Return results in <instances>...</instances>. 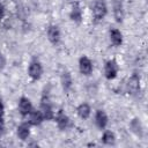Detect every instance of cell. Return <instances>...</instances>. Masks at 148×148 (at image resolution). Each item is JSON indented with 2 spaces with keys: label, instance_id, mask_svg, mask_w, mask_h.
I'll return each instance as SVG.
<instances>
[{
  "label": "cell",
  "instance_id": "15",
  "mask_svg": "<svg viewBox=\"0 0 148 148\" xmlns=\"http://www.w3.org/2000/svg\"><path fill=\"white\" fill-rule=\"evenodd\" d=\"M17 135L20 136V139L25 140L29 136V126L27 124H22L21 126H18V128H17Z\"/></svg>",
  "mask_w": 148,
  "mask_h": 148
},
{
  "label": "cell",
  "instance_id": "4",
  "mask_svg": "<svg viewBox=\"0 0 148 148\" xmlns=\"http://www.w3.org/2000/svg\"><path fill=\"white\" fill-rule=\"evenodd\" d=\"M91 69H92L91 61L87 57H82L80 59V71H81V73L88 75V74L91 73Z\"/></svg>",
  "mask_w": 148,
  "mask_h": 148
},
{
  "label": "cell",
  "instance_id": "8",
  "mask_svg": "<svg viewBox=\"0 0 148 148\" xmlns=\"http://www.w3.org/2000/svg\"><path fill=\"white\" fill-rule=\"evenodd\" d=\"M128 91H131L132 94L136 92L139 90V87H140V80L138 77V75H133L130 80H128Z\"/></svg>",
  "mask_w": 148,
  "mask_h": 148
},
{
  "label": "cell",
  "instance_id": "10",
  "mask_svg": "<svg viewBox=\"0 0 148 148\" xmlns=\"http://www.w3.org/2000/svg\"><path fill=\"white\" fill-rule=\"evenodd\" d=\"M57 124H58L59 128L65 130V128H67V127L69 126V119H68L67 116H65V114L60 111V112L58 113V116H57Z\"/></svg>",
  "mask_w": 148,
  "mask_h": 148
},
{
  "label": "cell",
  "instance_id": "7",
  "mask_svg": "<svg viewBox=\"0 0 148 148\" xmlns=\"http://www.w3.org/2000/svg\"><path fill=\"white\" fill-rule=\"evenodd\" d=\"M47 36H49V39L52 42V43H58L59 42V38H60V32H59V29L58 27L56 25H51L47 30Z\"/></svg>",
  "mask_w": 148,
  "mask_h": 148
},
{
  "label": "cell",
  "instance_id": "9",
  "mask_svg": "<svg viewBox=\"0 0 148 148\" xmlns=\"http://www.w3.org/2000/svg\"><path fill=\"white\" fill-rule=\"evenodd\" d=\"M95 119H96V124L99 128H104L108 124V117L103 111H97Z\"/></svg>",
  "mask_w": 148,
  "mask_h": 148
},
{
  "label": "cell",
  "instance_id": "21",
  "mask_svg": "<svg viewBox=\"0 0 148 148\" xmlns=\"http://www.w3.org/2000/svg\"><path fill=\"white\" fill-rule=\"evenodd\" d=\"M2 114H3V105H2V103L0 102V119L2 118Z\"/></svg>",
  "mask_w": 148,
  "mask_h": 148
},
{
  "label": "cell",
  "instance_id": "5",
  "mask_svg": "<svg viewBox=\"0 0 148 148\" xmlns=\"http://www.w3.org/2000/svg\"><path fill=\"white\" fill-rule=\"evenodd\" d=\"M40 74H42V66L39 62H32L29 67V75L34 79V80H37L40 77Z\"/></svg>",
  "mask_w": 148,
  "mask_h": 148
},
{
  "label": "cell",
  "instance_id": "11",
  "mask_svg": "<svg viewBox=\"0 0 148 148\" xmlns=\"http://www.w3.org/2000/svg\"><path fill=\"white\" fill-rule=\"evenodd\" d=\"M43 120V114L40 111H32L29 116V123L32 125H39Z\"/></svg>",
  "mask_w": 148,
  "mask_h": 148
},
{
  "label": "cell",
  "instance_id": "23",
  "mask_svg": "<svg viewBox=\"0 0 148 148\" xmlns=\"http://www.w3.org/2000/svg\"><path fill=\"white\" fill-rule=\"evenodd\" d=\"M2 132H3V123H2V120L0 119V135L2 134Z\"/></svg>",
  "mask_w": 148,
  "mask_h": 148
},
{
  "label": "cell",
  "instance_id": "18",
  "mask_svg": "<svg viewBox=\"0 0 148 148\" xmlns=\"http://www.w3.org/2000/svg\"><path fill=\"white\" fill-rule=\"evenodd\" d=\"M61 81H62V86H64V89L65 90H68L72 86V79H71V75L69 73H64L62 74V77H61Z\"/></svg>",
  "mask_w": 148,
  "mask_h": 148
},
{
  "label": "cell",
  "instance_id": "13",
  "mask_svg": "<svg viewBox=\"0 0 148 148\" xmlns=\"http://www.w3.org/2000/svg\"><path fill=\"white\" fill-rule=\"evenodd\" d=\"M110 38H111V42H112L114 45H120V44H121L123 38H121L120 31H118V30H116V29L111 30V32H110Z\"/></svg>",
  "mask_w": 148,
  "mask_h": 148
},
{
  "label": "cell",
  "instance_id": "19",
  "mask_svg": "<svg viewBox=\"0 0 148 148\" xmlns=\"http://www.w3.org/2000/svg\"><path fill=\"white\" fill-rule=\"evenodd\" d=\"M102 141L106 145H112L114 142V134L111 132H105L103 138H102Z\"/></svg>",
  "mask_w": 148,
  "mask_h": 148
},
{
  "label": "cell",
  "instance_id": "22",
  "mask_svg": "<svg viewBox=\"0 0 148 148\" xmlns=\"http://www.w3.org/2000/svg\"><path fill=\"white\" fill-rule=\"evenodd\" d=\"M3 13H5V10H3V7H2V5L0 3V18H2V16H3Z\"/></svg>",
  "mask_w": 148,
  "mask_h": 148
},
{
  "label": "cell",
  "instance_id": "16",
  "mask_svg": "<svg viewBox=\"0 0 148 148\" xmlns=\"http://www.w3.org/2000/svg\"><path fill=\"white\" fill-rule=\"evenodd\" d=\"M71 17L76 21V22H80L81 18H82V14H81V9L79 7V5H74L73 8H72V12H71Z\"/></svg>",
  "mask_w": 148,
  "mask_h": 148
},
{
  "label": "cell",
  "instance_id": "17",
  "mask_svg": "<svg viewBox=\"0 0 148 148\" xmlns=\"http://www.w3.org/2000/svg\"><path fill=\"white\" fill-rule=\"evenodd\" d=\"M131 128H132V131L135 133V134H138V135H142V126H141V123L138 120V119H133L132 120V123H131Z\"/></svg>",
  "mask_w": 148,
  "mask_h": 148
},
{
  "label": "cell",
  "instance_id": "2",
  "mask_svg": "<svg viewBox=\"0 0 148 148\" xmlns=\"http://www.w3.org/2000/svg\"><path fill=\"white\" fill-rule=\"evenodd\" d=\"M117 72H118V66H117L116 61H113V60L108 61L105 65V76L108 79H114L117 75Z\"/></svg>",
  "mask_w": 148,
  "mask_h": 148
},
{
  "label": "cell",
  "instance_id": "6",
  "mask_svg": "<svg viewBox=\"0 0 148 148\" xmlns=\"http://www.w3.org/2000/svg\"><path fill=\"white\" fill-rule=\"evenodd\" d=\"M18 108H20V112H21L23 116H27L28 113H30V112H31V109H32L30 101H29L28 98H25V97H22V98L20 99Z\"/></svg>",
  "mask_w": 148,
  "mask_h": 148
},
{
  "label": "cell",
  "instance_id": "14",
  "mask_svg": "<svg viewBox=\"0 0 148 148\" xmlns=\"http://www.w3.org/2000/svg\"><path fill=\"white\" fill-rule=\"evenodd\" d=\"M77 113H79V116H80L81 118H83V119L88 118L89 114H90V108H89V105H88V104H81V105L77 108Z\"/></svg>",
  "mask_w": 148,
  "mask_h": 148
},
{
  "label": "cell",
  "instance_id": "20",
  "mask_svg": "<svg viewBox=\"0 0 148 148\" xmlns=\"http://www.w3.org/2000/svg\"><path fill=\"white\" fill-rule=\"evenodd\" d=\"M5 64H6V59H5V57L0 53V68H3Z\"/></svg>",
  "mask_w": 148,
  "mask_h": 148
},
{
  "label": "cell",
  "instance_id": "12",
  "mask_svg": "<svg viewBox=\"0 0 148 148\" xmlns=\"http://www.w3.org/2000/svg\"><path fill=\"white\" fill-rule=\"evenodd\" d=\"M42 114H43V118H46V119H52L53 118V112H52V109L50 106V104L45 101H43L42 103Z\"/></svg>",
  "mask_w": 148,
  "mask_h": 148
},
{
  "label": "cell",
  "instance_id": "1",
  "mask_svg": "<svg viewBox=\"0 0 148 148\" xmlns=\"http://www.w3.org/2000/svg\"><path fill=\"white\" fill-rule=\"evenodd\" d=\"M106 14V6L102 0H98L94 6V16L96 20H102Z\"/></svg>",
  "mask_w": 148,
  "mask_h": 148
},
{
  "label": "cell",
  "instance_id": "3",
  "mask_svg": "<svg viewBox=\"0 0 148 148\" xmlns=\"http://www.w3.org/2000/svg\"><path fill=\"white\" fill-rule=\"evenodd\" d=\"M113 14L118 22H120L124 17V10H123V2L121 0H113Z\"/></svg>",
  "mask_w": 148,
  "mask_h": 148
}]
</instances>
